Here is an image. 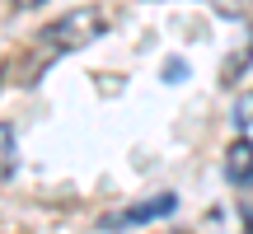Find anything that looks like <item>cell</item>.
Masks as SVG:
<instances>
[{
	"instance_id": "6da1fadb",
	"label": "cell",
	"mask_w": 253,
	"mask_h": 234,
	"mask_svg": "<svg viewBox=\"0 0 253 234\" xmlns=\"http://www.w3.org/2000/svg\"><path fill=\"white\" fill-rule=\"evenodd\" d=\"M99 33H103V14L99 9H71V14H61L56 24H47L42 42L52 47V52H75V47L94 42Z\"/></svg>"
},
{
	"instance_id": "7a4b0ae2",
	"label": "cell",
	"mask_w": 253,
	"mask_h": 234,
	"mask_svg": "<svg viewBox=\"0 0 253 234\" xmlns=\"http://www.w3.org/2000/svg\"><path fill=\"white\" fill-rule=\"evenodd\" d=\"M173 206H178V197H173V192H155V197H145V201H136V206H126L122 216L103 220V225H145V220H160V216H169Z\"/></svg>"
},
{
	"instance_id": "3957f363",
	"label": "cell",
	"mask_w": 253,
	"mask_h": 234,
	"mask_svg": "<svg viewBox=\"0 0 253 234\" xmlns=\"http://www.w3.org/2000/svg\"><path fill=\"white\" fill-rule=\"evenodd\" d=\"M225 178L235 183V188H253V141L239 136L225 150Z\"/></svg>"
},
{
	"instance_id": "277c9868",
	"label": "cell",
	"mask_w": 253,
	"mask_h": 234,
	"mask_svg": "<svg viewBox=\"0 0 253 234\" xmlns=\"http://www.w3.org/2000/svg\"><path fill=\"white\" fill-rule=\"evenodd\" d=\"M19 164V141H14V126L0 122V178H9Z\"/></svg>"
},
{
	"instance_id": "5b68a950",
	"label": "cell",
	"mask_w": 253,
	"mask_h": 234,
	"mask_svg": "<svg viewBox=\"0 0 253 234\" xmlns=\"http://www.w3.org/2000/svg\"><path fill=\"white\" fill-rule=\"evenodd\" d=\"M164 80H169V84L188 80V61H183V56H169V61H164Z\"/></svg>"
},
{
	"instance_id": "8992f818",
	"label": "cell",
	"mask_w": 253,
	"mask_h": 234,
	"mask_svg": "<svg viewBox=\"0 0 253 234\" xmlns=\"http://www.w3.org/2000/svg\"><path fill=\"white\" fill-rule=\"evenodd\" d=\"M253 122V103H244V108H235V126H249Z\"/></svg>"
},
{
	"instance_id": "52a82bcc",
	"label": "cell",
	"mask_w": 253,
	"mask_h": 234,
	"mask_svg": "<svg viewBox=\"0 0 253 234\" xmlns=\"http://www.w3.org/2000/svg\"><path fill=\"white\" fill-rule=\"evenodd\" d=\"M239 216L249 220V230H253V201H244V206H239Z\"/></svg>"
},
{
	"instance_id": "ba28073f",
	"label": "cell",
	"mask_w": 253,
	"mask_h": 234,
	"mask_svg": "<svg viewBox=\"0 0 253 234\" xmlns=\"http://www.w3.org/2000/svg\"><path fill=\"white\" fill-rule=\"evenodd\" d=\"M14 5H19V9H38L42 0H14Z\"/></svg>"
}]
</instances>
